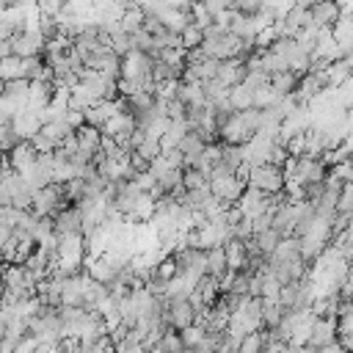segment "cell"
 <instances>
[{"mask_svg": "<svg viewBox=\"0 0 353 353\" xmlns=\"http://www.w3.org/2000/svg\"><path fill=\"white\" fill-rule=\"evenodd\" d=\"M66 193H63V185L58 182H47L44 188H36L33 196H30V212L36 218H52L58 215L63 207H66Z\"/></svg>", "mask_w": 353, "mask_h": 353, "instance_id": "1", "label": "cell"}, {"mask_svg": "<svg viewBox=\"0 0 353 353\" xmlns=\"http://www.w3.org/2000/svg\"><path fill=\"white\" fill-rule=\"evenodd\" d=\"M248 185L273 196V193H281L284 190V171L279 165H270V163H262V165H251L248 168Z\"/></svg>", "mask_w": 353, "mask_h": 353, "instance_id": "2", "label": "cell"}, {"mask_svg": "<svg viewBox=\"0 0 353 353\" xmlns=\"http://www.w3.org/2000/svg\"><path fill=\"white\" fill-rule=\"evenodd\" d=\"M207 185H210V193L215 199H221L226 204H237V199L243 196V190H245L248 182L240 179L237 174H221V176H210Z\"/></svg>", "mask_w": 353, "mask_h": 353, "instance_id": "3", "label": "cell"}, {"mask_svg": "<svg viewBox=\"0 0 353 353\" xmlns=\"http://www.w3.org/2000/svg\"><path fill=\"white\" fill-rule=\"evenodd\" d=\"M328 85H325V74L320 72V69H309V72H303L301 77H298V85H295V99L301 102V105H309L317 94H323Z\"/></svg>", "mask_w": 353, "mask_h": 353, "instance_id": "4", "label": "cell"}, {"mask_svg": "<svg viewBox=\"0 0 353 353\" xmlns=\"http://www.w3.org/2000/svg\"><path fill=\"white\" fill-rule=\"evenodd\" d=\"M251 135H254V130H248V124L243 121V116L237 110L218 127V141L221 143H229V146H243Z\"/></svg>", "mask_w": 353, "mask_h": 353, "instance_id": "5", "label": "cell"}, {"mask_svg": "<svg viewBox=\"0 0 353 353\" xmlns=\"http://www.w3.org/2000/svg\"><path fill=\"white\" fill-rule=\"evenodd\" d=\"M11 52L19 55V58H28V55H41L44 52V36L39 28H25L19 30L14 39H11Z\"/></svg>", "mask_w": 353, "mask_h": 353, "instance_id": "6", "label": "cell"}, {"mask_svg": "<svg viewBox=\"0 0 353 353\" xmlns=\"http://www.w3.org/2000/svg\"><path fill=\"white\" fill-rule=\"evenodd\" d=\"M52 232L58 237L66 234H83V210L77 204H66L58 215H52Z\"/></svg>", "mask_w": 353, "mask_h": 353, "instance_id": "7", "label": "cell"}, {"mask_svg": "<svg viewBox=\"0 0 353 353\" xmlns=\"http://www.w3.org/2000/svg\"><path fill=\"white\" fill-rule=\"evenodd\" d=\"M41 116L36 113V110H30V108H22V110H17L14 116H11V127H14V132L19 135V141H30L39 130H41Z\"/></svg>", "mask_w": 353, "mask_h": 353, "instance_id": "8", "label": "cell"}, {"mask_svg": "<svg viewBox=\"0 0 353 353\" xmlns=\"http://www.w3.org/2000/svg\"><path fill=\"white\" fill-rule=\"evenodd\" d=\"M309 17H312V25L314 28H334L342 17L336 0H317L309 6Z\"/></svg>", "mask_w": 353, "mask_h": 353, "instance_id": "9", "label": "cell"}, {"mask_svg": "<svg viewBox=\"0 0 353 353\" xmlns=\"http://www.w3.org/2000/svg\"><path fill=\"white\" fill-rule=\"evenodd\" d=\"M165 323L171 325V328H176V331H182V328H188V325H193L196 323V312H193V306L188 303V298L185 301H168V309H165Z\"/></svg>", "mask_w": 353, "mask_h": 353, "instance_id": "10", "label": "cell"}, {"mask_svg": "<svg viewBox=\"0 0 353 353\" xmlns=\"http://www.w3.org/2000/svg\"><path fill=\"white\" fill-rule=\"evenodd\" d=\"M331 342H336V314H331V317H314L309 347H323V345H331Z\"/></svg>", "mask_w": 353, "mask_h": 353, "instance_id": "11", "label": "cell"}, {"mask_svg": "<svg viewBox=\"0 0 353 353\" xmlns=\"http://www.w3.org/2000/svg\"><path fill=\"white\" fill-rule=\"evenodd\" d=\"M243 77H245V63H243L240 58H226V61H221V63H218L215 80H218L221 85L232 88V85L243 83Z\"/></svg>", "mask_w": 353, "mask_h": 353, "instance_id": "12", "label": "cell"}, {"mask_svg": "<svg viewBox=\"0 0 353 353\" xmlns=\"http://www.w3.org/2000/svg\"><path fill=\"white\" fill-rule=\"evenodd\" d=\"M28 91H30V80L19 77V80H6L0 97L8 99L14 105V110H22V108H28Z\"/></svg>", "mask_w": 353, "mask_h": 353, "instance_id": "13", "label": "cell"}, {"mask_svg": "<svg viewBox=\"0 0 353 353\" xmlns=\"http://www.w3.org/2000/svg\"><path fill=\"white\" fill-rule=\"evenodd\" d=\"M74 138H77L80 152H85V154H97V152L102 149V130H99V127L83 124V127L74 130Z\"/></svg>", "mask_w": 353, "mask_h": 353, "instance_id": "14", "label": "cell"}, {"mask_svg": "<svg viewBox=\"0 0 353 353\" xmlns=\"http://www.w3.org/2000/svg\"><path fill=\"white\" fill-rule=\"evenodd\" d=\"M36 149H33V143L30 141H19L8 154H6V160H8V165L14 168V171H22V168H28L33 160H36Z\"/></svg>", "mask_w": 353, "mask_h": 353, "instance_id": "15", "label": "cell"}, {"mask_svg": "<svg viewBox=\"0 0 353 353\" xmlns=\"http://www.w3.org/2000/svg\"><path fill=\"white\" fill-rule=\"evenodd\" d=\"M223 254H226V268L229 270H243V265H245V259H248V254H245V243L243 240H237V237H229L226 243H223Z\"/></svg>", "mask_w": 353, "mask_h": 353, "instance_id": "16", "label": "cell"}, {"mask_svg": "<svg viewBox=\"0 0 353 353\" xmlns=\"http://www.w3.org/2000/svg\"><path fill=\"white\" fill-rule=\"evenodd\" d=\"M226 99H229L232 110H245V108H254V88H248L245 83H237V85H232V88H229Z\"/></svg>", "mask_w": 353, "mask_h": 353, "instance_id": "17", "label": "cell"}, {"mask_svg": "<svg viewBox=\"0 0 353 353\" xmlns=\"http://www.w3.org/2000/svg\"><path fill=\"white\" fill-rule=\"evenodd\" d=\"M207 254V276L212 279H221L229 268H226V254H223V245H212V248H204Z\"/></svg>", "mask_w": 353, "mask_h": 353, "instance_id": "18", "label": "cell"}, {"mask_svg": "<svg viewBox=\"0 0 353 353\" xmlns=\"http://www.w3.org/2000/svg\"><path fill=\"white\" fill-rule=\"evenodd\" d=\"M39 132H41V135H44V138H50V141H55V143H58V146H61V141H63V138H66V135H72V132H74V130H72V127H69V124H66V119H63V116H61V119H50V121H44V124H41V130H39Z\"/></svg>", "mask_w": 353, "mask_h": 353, "instance_id": "19", "label": "cell"}, {"mask_svg": "<svg viewBox=\"0 0 353 353\" xmlns=\"http://www.w3.org/2000/svg\"><path fill=\"white\" fill-rule=\"evenodd\" d=\"M143 19H146V11L138 6V3H130L127 8H124V14H121V30H127V33H135V30H141V25H143Z\"/></svg>", "mask_w": 353, "mask_h": 353, "instance_id": "20", "label": "cell"}, {"mask_svg": "<svg viewBox=\"0 0 353 353\" xmlns=\"http://www.w3.org/2000/svg\"><path fill=\"white\" fill-rule=\"evenodd\" d=\"M295 85H298V74L295 72H276V74H270V88L279 94V97H287V94H292L295 91Z\"/></svg>", "mask_w": 353, "mask_h": 353, "instance_id": "21", "label": "cell"}, {"mask_svg": "<svg viewBox=\"0 0 353 353\" xmlns=\"http://www.w3.org/2000/svg\"><path fill=\"white\" fill-rule=\"evenodd\" d=\"M179 99H182L188 108H199V105H204V102H207V97H204V85H201V83H182V85H179Z\"/></svg>", "mask_w": 353, "mask_h": 353, "instance_id": "22", "label": "cell"}, {"mask_svg": "<svg viewBox=\"0 0 353 353\" xmlns=\"http://www.w3.org/2000/svg\"><path fill=\"white\" fill-rule=\"evenodd\" d=\"M281 314H284V306L279 301L262 298V328H276L281 323Z\"/></svg>", "mask_w": 353, "mask_h": 353, "instance_id": "23", "label": "cell"}, {"mask_svg": "<svg viewBox=\"0 0 353 353\" xmlns=\"http://www.w3.org/2000/svg\"><path fill=\"white\" fill-rule=\"evenodd\" d=\"M19 77H22V58L14 52L0 58V80L6 83V80H19Z\"/></svg>", "mask_w": 353, "mask_h": 353, "instance_id": "24", "label": "cell"}, {"mask_svg": "<svg viewBox=\"0 0 353 353\" xmlns=\"http://www.w3.org/2000/svg\"><path fill=\"white\" fill-rule=\"evenodd\" d=\"M265 345H268V339H265V331L259 328V331L245 334V336L240 339V347H237L234 353H262V350H265Z\"/></svg>", "mask_w": 353, "mask_h": 353, "instance_id": "25", "label": "cell"}, {"mask_svg": "<svg viewBox=\"0 0 353 353\" xmlns=\"http://www.w3.org/2000/svg\"><path fill=\"white\" fill-rule=\"evenodd\" d=\"M157 347H160L163 353H182V350H185L182 336H179L176 328H165L163 336H160V342H157Z\"/></svg>", "mask_w": 353, "mask_h": 353, "instance_id": "26", "label": "cell"}, {"mask_svg": "<svg viewBox=\"0 0 353 353\" xmlns=\"http://www.w3.org/2000/svg\"><path fill=\"white\" fill-rule=\"evenodd\" d=\"M204 41V36H201V28L196 25V22H188L182 30H179V44L185 47V50H193V47H199Z\"/></svg>", "mask_w": 353, "mask_h": 353, "instance_id": "27", "label": "cell"}, {"mask_svg": "<svg viewBox=\"0 0 353 353\" xmlns=\"http://www.w3.org/2000/svg\"><path fill=\"white\" fill-rule=\"evenodd\" d=\"M254 237H256V245H259V251H262L265 256H270V254H273V248H276V245H279V240H281V234H279L273 226H268L265 232H256Z\"/></svg>", "mask_w": 353, "mask_h": 353, "instance_id": "28", "label": "cell"}, {"mask_svg": "<svg viewBox=\"0 0 353 353\" xmlns=\"http://www.w3.org/2000/svg\"><path fill=\"white\" fill-rule=\"evenodd\" d=\"M185 55H188L185 47H163V50H157L154 58H160V61H165L171 66H182L185 69Z\"/></svg>", "mask_w": 353, "mask_h": 353, "instance_id": "29", "label": "cell"}, {"mask_svg": "<svg viewBox=\"0 0 353 353\" xmlns=\"http://www.w3.org/2000/svg\"><path fill=\"white\" fill-rule=\"evenodd\" d=\"M110 47H113L116 55H127L130 50H135V44H132V33H127V30L113 33V36H110Z\"/></svg>", "mask_w": 353, "mask_h": 353, "instance_id": "30", "label": "cell"}, {"mask_svg": "<svg viewBox=\"0 0 353 353\" xmlns=\"http://www.w3.org/2000/svg\"><path fill=\"white\" fill-rule=\"evenodd\" d=\"M132 152H135V154H141L143 160H149V163H152V160L160 154V141H157V138H152V135H146V138H143V141H141V143H138Z\"/></svg>", "mask_w": 353, "mask_h": 353, "instance_id": "31", "label": "cell"}, {"mask_svg": "<svg viewBox=\"0 0 353 353\" xmlns=\"http://www.w3.org/2000/svg\"><path fill=\"white\" fill-rule=\"evenodd\" d=\"M19 143V135L14 132V127H11V121H6V124H0V154H8L14 146Z\"/></svg>", "mask_w": 353, "mask_h": 353, "instance_id": "32", "label": "cell"}, {"mask_svg": "<svg viewBox=\"0 0 353 353\" xmlns=\"http://www.w3.org/2000/svg\"><path fill=\"white\" fill-rule=\"evenodd\" d=\"M160 279H165V281H171L174 276H176V259H174V254H165L160 262H157V270H154Z\"/></svg>", "mask_w": 353, "mask_h": 353, "instance_id": "33", "label": "cell"}, {"mask_svg": "<svg viewBox=\"0 0 353 353\" xmlns=\"http://www.w3.org/2000/svg\"><path fill=\"white\" fill-rule=\"evenodd\" d=\"M179 336H182V345H185V347H196V345L201 342V336H204V328L193 323V325L182 328V331H179Z\"/></svg>", "mask_w": 353, "mask_h": 353, "instance_id": "34", "label": "cell"}, {"mask_svg": "<svg viewBox=\"0 0 353 353\" xmlns=\"http://www.w3.org/2000/svg\"><path fill=\"white\" fill-rule=\"evenodd\" d=\"M284 149H287L290 157H303V152H306V135H303V132H295V135L284 143Z\"/></svg>", "mask_w": 353, "mask_h": 353, "instance_id": "35", "label": "cell"}, {"mask_svg": "<svg viewBox=\"0 0 353 353\" xmlns=\"http://www.w3.org/2000/svg\"><path fill=\"white\" fill-rule=\"evenodd\" d=\"M287 157H290V154H287V149H284V146H279V143H273V149H270V154H268V163L281 168V165L287 163Z\"/></svg>", "mask_w": 353, "mask_h": 353, "instance_id": "36", "label": "cell"}, {"mask_svg": "<svg viewBox=\"0 0 353 353\" xmlns=\"http://www.w3.org/2000/svg\"><path fill=\"white\" fill-rule=\"evenodd\" d=\"M36 6H39V11H41V14L55 17V14L63 8V0H36Z\"/></svg>", "mask_w": 353, "mask_h": 353, "instance_id": "37", "label": "cell"}, {"mask_svg": "<svg viewBox=\"0 0 353 353\" xmlns=\"http://www.w3.org/2000/svg\"><path fill=\"white\" fill-rule=\"evenodd\" d=\"M312 353H345L339 342H331V345H323V347H314Z\"/></svg>", "mask_w": 353, "mask_h": 353, "instance_id": "38", "label": "cell"}, {"mask_svg": "<svg viewBox=\"0 0 353 353\" xmlns=\"http://www.w3.org/2000/svg\"><path fill=\"white\" fill-rule=\"evenodd\" d=\"M3 336H6V323H0V350H3Z\"/></svg>", "mask_w": 353, "mask_h": 353, "instance_id": "39", "label": "cell"}, {"mask_svg": "<svg viewBox=\"0 0 353 353\" xmlns=\"http://www.w3.org/2000/svg\"><path fill=\"white\" fill-rule=\"evenodd\" d=\"M312 350H314V347H309V345H306V347H303V353H312Z\"/></svg>", "mask_w": 353, "mask_h": 353, "instance_id": "40", "label": "cell"}, {"mask_svg": "<svg viewBox=\"0 0 353 353\" xmlns=\"http://www.w3.org/2000/svg\"><path fill=\"white\" fill-rule=\"evenodd\" d=\"M0 91H3V80H0Z\"/></svg>", "mask_w": 353, "mask_h": 353, "instance_id": "41", "label": "cell"}]
</instances>
